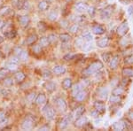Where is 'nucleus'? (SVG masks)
<instances>
[{
	"instance_id": "1",
	"label": "nucleus",
	"mask_w": 133,
	"mask_h": 131,
	"mask_svg": "<svg viewBox=\"0 0 133 131\" xmlns=\"http://www.w3.org/2000/svg\"><path fill=\"white\" fill-rule=\"evenodd\" d=\"M103 67V64L100 61H96L94 63L91 64L84 71H83V74L84 75H91L95 74L96 72L99 71Z\"/></svg>"
},
{
	"instance_id": "2",
	"label": "nucleus",
	"mask_w": 133,
	"mask_h": 131,
	"mask_svg": "<svg viewBox=\"0 0 133 131\" xmlns=\"http://www.w3.org/2000/svg\"><path fill=\"white\" fill-rule=\"evenodd\" d=\"M35 119L32 115H28L21 122V128L23 130H31L35 127Z\"/></svg>"
},
{
	"instance_id": "3",
	"label": "nucleus",
	"mask_w": 133,
	"mask_h": 131,
	"mask_svg": "<svg viewBox=\"0 0 133 131\" xmlns=\"http://www.w3.org/2000/svg\"><path fill=\"white\" fill-rule=\"evenodd\" d=\"M42 112L44 113V116L48 121H52L54 119L55 116V112L54 109L52 107H51L49 105H46L45 106H44V108L42 109Z\"/></svg>"
},
{
	"instance_id": "4",
	"label": "nucleus",
	"mask_w": 133,
	"mask_h": 131,
	"mask_svg": "<svg viewBox=\"0 0 133 131\" xmlns=\"http://www.w3.org/2000/svg\"><path fill=\"white\" fill-rule=\"evenodd\" d=\"M55 105H56L57 109L61 112V113H65V112L66 111L68 106H66V101L64 100L62 98H56V99H55Z\"/></svg>"
},
{
	"instance_id": "5",
	"label": "nucleus",
	"mask_w": 133,
	"mask_h": 131,
	"mask_svg": "<svg viewBox=\"0 0 133 131\" xmlns=\"http://www.w3.org/2000/svg\"><path fill=\"white\" fill-rule=\"evenodd\" d=\"M72 121V115H66V117H64L61 120V123H59V128L61 129H65L68 127V125L70 124V122Z\"/></svg>"
},
{
	"instance_id": "6",
	"label": "nucleus",
	"mask_w": 133,
	"mask_h": 131,
	"mask_svg": "<svg viewBox=\"0 0 133 131\" xmlns=\"http://www.w3.org/2000/svg\"><path fill=\"white\" fill-rule=\"evenodd\" d=\"M129 30V26H128V22L127 21H124L123 23H122L121 25L118 27L117 29V34L121 36H123L127 33V31Z\"/></svg>"
},
{
	"instance_id": "7",
	"label": "nucleus",
	"mask_w": 133,
	"mask_h": 131,
	"mask_svg": "<svg viewBox=\"0 0 133 131\" xmlns=\"http://www.w3.org/2000/svg\"><path fill=\"white\" fill-rule=\"evenodd\" d=\"M88 122V119L86 117H84V116H80V117H78L76 119V122H75V125L76 127H78V128H82L84 125H86Z\"/></svg>"
},
{
	"instance_id": "8",
	"label": "nucleus",
	"mask_w": 133,
	"mask_h": 131,
	"mask_svg": "<svg viewBox=\"0 0 133 131\" xmlns=\"http://www.w3.org/2000/svg\"><path fill=\"white\" fill-rule=\"evenodd\" d=\"M30 22V18L29 15H21L19 17V23L21 27H27Z\"/></svg>"
},
{
	"instance_id": "9",
	"label": "nucleus",
	"mask_w": 133,
	"mask_h": 131,
	"mask_svg": "<svg viewBox=\"0 0 133 131\" xmlns=\"http://www.w3.org/2000/svg\"><path fill=\"white\" fill-rule=\"evenodd\" d=\"M66 71V68L64 66H55L54 67L52 68V73L57 74V75L65 74Z\"/></svg>"
},
{
	"instance_id": "10",
	"label": "nucleus",
	"mask_w": 133,
	"mask_h": 131,
	"mask_svg": "<svg viewBox=\"0 0 133 131\" xmlns=\"http://www.w3.org/2000/svg\"><path fill=\"white\" fill-rule=\"evenodd\" d=\"M46 100H47L46 96L44 95V94L41 93V94H39V95L36 96V104L38 105V106H44V105H45Z\"/></svg>"
},
{
	"instance_id": "11",
	"label": "nucleus",
	"mask_w": 133,
	"mask_h": 131,
	"mask_svg": "<svg viewBox=\"0 0 133 131\" xmlns=\"http://www.w3.org/2000/svg\"><path fill=\"white\" fill-rule=\"evenodd\" d=\"M37 41V36L36 34H31L26 38L24 44H27V45H30V44H33L34 43H36Z\"/></svg>"
},
{
	"instance_id": "12",
	"label": "nucleus",
	"mask_w": 133,
	"mask_h": 131,
	"mask_svg": "<svg viewBox=\"0 0 133 131\" xmlns=\"http://www.w3.org/2000/svg\"><path fill=\"white\" fill-rule=\"evenodd\" d=\"M25 79H26V75L23 72H16L14 74V80L16 81V82L21 83L24 81Z\"/></svg>"
},
{
	"instance_id": "13",
	"label": "nucleus",
	"mask_w": 133,
	"mask_h": 131,
	"mask_svg": "<svg viewBox=\"0 0 133 131\" xmlns=\"http://www.w3.org/2000/svg\"><path fill=\"white\" fill-rule=\"evenodd\" d=\"M17 36V31L15 29H9V30H5L4 33V36L7 39H14Z\"/></svg>"
},
{
	"instance_id": "14",
	"label": "nucleus",
	"mask_w": 133,
	"mask_h": 131,
	"mask_svg": "<svg viewBox=\"0 0 133 131\" xmlns=\"http://www.w3.org/2000/svg\"><path fill=\"white\" fill-rule=\"evenodd\" d=\"M75 9H76V11H77V12H85V11H87L88 9V5H86V4L84 3H77L76 5H75Z\"/></svg>"
},
{
	"instance_id": "15",
	"label": "nucleus",
	"mask_w": 133,
	"mask_h": 131,
	"mask_svg": "<svg viewBox=\"0 0 133 131\" xmlns=\"http://www.w3.org/2000/svg\"><path fill=\"white\" fill-rule=\"evenodd\" d=\"M112 13V10H110V8H105L100 12V16L102 17V19H109Z\"/></svg>"
},
{
	"instance_id": "16",
	"label": "nucleus",
	"mask_w": 133,
	"mask_h": 131,
	"mask_svg": "<svg viewBox=\"0 0 133 131\" xmlns=\"http://www.w3.org/2000/svg\"><path fill=\"white\" fill-rule=\"evenodd\" d=\"M26 1L25 0H12V4L18 10H21L24 8Z\"/></svg>"
},
{
	"instance_id": "17",
	"label": "nucleus",
	"mask_w": 133,
	"mask_h": 131,
	"mask_svg": "<svg viewBox=\"0 0 133 131\" xmlns=\"http://www.w3.org/2000/svg\"><path fill=\"white\" fill-rule=\"evenodd\" d=\"M37 7H38V9H39V11H42V12L48 10V8H49L48 2L45 1V0H42V1H40L39 3H38Z\"/></svg>"
},
{
	"instance_id": "18",
	"label": "nucleus",
	"mask_w": 133,
	"mask_h": 131,
	"mask_svg": "<svg viewBox=\"0 0 133 131\" xmlns=\"http://www.w3.org/2000/svg\"><path fill=\"white\" fill-rule=\"evenodd\" d=\"M108 42H109V40L108 37H103L97 42V45L98 47H99V48H105L106 46H108Z\"/></svg>"
},
{
	"instance_id": "19",
	"label": "nucleus",
	"mask_w": 133,
	"mask_h": 131,
	"mask_svg": "<svg viewBox=\"0 0 133 131\" xmlns=\"http://www.w3.org/2000/svg\"><path fill=\"white\" fill-rule=\"evenodd\" d=\"M81 91H83V85L81 83H77V84L74 85L72 88V95L74 96H76L77 93H79Z\"/></svg>"
},
{
	"instance_id": "20",
	"label": "nucleus",
	"mask_w": 133,
	"mask_h": 131,
	"mask_svg": "<svg viewBox=\"0 0 133 131\" xmlns=\"http://www.w3.org/2000/svg\"><path fill=\"white\" fill-rule=\"evenodd\" d=\"M92 32H93L94 34H96V35H101V34H103L105 32V29L102 26L96 25L92 27Z\"/></svg>"
},
{
	"instance_id": "21",
	"label": "nucleus",
	"mask_w": 133,
	"mask_h": 131,
	"mask_svg": "<svg viewBox=\"0 0 133 131\" xmlns=\"http://www.w3.org/2000/svg\"><path fill=\"white\" fill-rule=\"evenodd\" d=\"M118 63H119V58H118V56H115V57H113L110 60V63H109L110 68H112V69H115L118 66Z\"/></svg>"
},
{
	"instance_id": "22",
	"label": "nucleus",
	"mask_w": 133,
	"mask_h": 131,
	"mask_svg": "<svg viewBox=\"0 0 133 131\" xmlns=\"http://www.w3.org/2000/svg\"><path fill=\"white\" fill-rule=\"evenodd\" d=\"M62 87L64 89H69L72 88V80L70 78H66L62 81Z\"/></svg>"
},
{
	"instance_id": "23",
	"label": "nucleus",
	"mask_w": 133,
	"mask_h": 131,
	"mask_svg": "<svg viewBox=\"0 0 133 131\" xmlns=\"http://www.w3.org/2000/svg\"><path fill=\"white\" fill-rule=\"evenodd\" d=\"M8 121V119L6 117V114L4 111H0V127L6 125Z\"/></svg>"
},
{
	"instance_id": "24",
	"label": "nucleus",
	"mask_w": 133,
	"mask_h": 131,
	"mask_svg": "<svg viewBox=\"0 0 133 131\" xmlns=\"http://www.w3.org/2000/svg\"><path fill=\"white\" fill-rule=\"evenodd\" d=\"M44 87L49 92H52L56 89V84L54 82H52V81H47L44 84Z\"/></svg>"
},
{
	"instance_id": "25",
	"label": "nucleus",
	"mask_w": 133,
	"mask_h": 131,
	"mask_svg": "<svg viewBox=\"0 0 133 131\" xmlns=\"http://www.w3.org/2000/svg\"><path fill=\"white\" fill-rule=\"evenodd\" d=\"M3 84L5 87H11V86L14 85V79L12 77H5L3 79Z\"/></svg>"
},
{
	"instance_id": "26",
	"label": "nucleus",
	"mask_w": 133,
	"mask_h": 131,
	"mask_svg": "<svg viewBox=\"0 0 133 131\" xmlns=\"http://www.w3.org/2000/svg\"><path fill=\"white\" fill-rule=\"evenodd\" d=\"M112 128H113V129H115V130H123L124 128H125V125H124L122 121H117L113 124Z\"/></svg>"
},
{
	"instance_id": "27",
	"label": "nucleus",
	"mask_w": 133,
	"mask_h": 131,
	"mask_svg": "<svg viewBox=\"0 0 133 131\" xmlns=\"http://www.w3.org/2000/svg\"><path fill=\"white\" fill-rule=\"evenodd\" d=\"M86 96H87V93H86V91H81L79 93H77L76 94V96H75L76 98V99L77 101H83L86 98Z\"/></svg>"
},
{
	"instance_id": "28",
	"label": "nucleus",
	"mask_w": 133,
	"mask_h": 131,
	"mask_svg": "<svg viewBox=\"0 0 133 131\" xmlns=\"http://www.w3.org/2000/svg\"><path fill=\"white\" fill-rule=\"evenodd\" d=\"M94 106H95L96 110H98L100 113L105 112V106L102 102H96L95 104H94Z\"/></svg>"
},
{
	"instance_id": "29",
	"label": "nucleus",
	"mask_w": 133,
	"mask_h": 131,
	"mask_svg": "<svg viewBox=\"0 0 133 131\" xmlns=\"http://www.w3.org/2000/svg\"><path fill=\"white\" fill-rule=\"evenodd\" d=\"M57 18H58V12H57L55 10L51 11V12H49V14H48V19H49L50 20H51V21H55V20H57Z\"/></svg>"
},
{
	"instance_id": "30",
	"label": "nucleus",
	"mask_w": 133,
	"mask_h": 131,
	"mask_svg": "<svg viewBox=\"0 0 133 131\" xmlns=\"http://www.w3.org/2000/svg\"><path fill=\"white\" fill-rule=\"evenodd\" d=\"M85 112V108L83 106H79L76 108V113H75V116H76V118L80 117V116H82L83 114V113Z\"/></svg>"
},
{
	"instance_id": "31",
	"label": "nucleus",
	"mask_w": 133,
	"mask_h": 131,
	"mask_svg": "<svg viewBox=\"0 0 133 131\" xmlns=\"http://www.w3.org/2000/svg\"><path fill=\"white\" fill-rule=\"evenodd\" d=\"M39 44L42 47H46L50 44V41H49L48 37H41L39 40Z\"/></svg>"
},
{
	"instance_id": "32",
	"label": "nucleus",
	"mask_w": 133,
	"mask_h": 131,
	"mask_svg": "<svg viewBox=\"0 0 133 131\" xmlns=\"http://www.w3.org/2000/svg\"><path fill=\"white\" fill-rule=\"evenodd\" d=\"M18 65L17 64H14V63H12V62H7L5 65V67L7 68L9 71H15L17 68H18Z\"/></svg>"
},
{
	"instance_id": "33",
	"label": "nucleus",
	"mask_w": 133,
	"mask_h": 131,
	"mask_svg": "<svg viewBox=\"0 0 133 131\" xmlns=\"http://www.w3.org/2000/svg\"><path fill=\"white\" fill-rule=\"evenodd\" d=\"M10 71L7 69V68L5 67H1L0 68V80H2V79H4L5 77L7 75L8 73H9Z\"/></svg>"
},
{
	"instance_id": "34",
	"label": "nucleus",
	"mask_w": 133,
	"mask_h": 131,
	"mask_svg": "<svg viewBox=\"0 0 133 131\" xmlns=\"http://www.w3.org/2000/svg\"><path fill=\"white\" fill-rule=\"evenodd\" d=\"M59 39H61L62 43H66L71 39V36L68 35V34L63 33V34H61V35H59Z\"/></svg>"
},
{
	"instance_id": "35",
	"label": "nucleus",
	"mask_w": 133,
	"mask_h": 131,
	"mask_svg": "<svg viewBox=\"0 0 133 131\" xmlns=\"http://www.w3.org/2000/svg\"><path fill=\"white\" fill-rule=\"evenodd\" d=\"M19 58H20L21 60L22 61H27L28 59H29V53H28V51H26L23 50L22 51H21V53L20 55L18 56Z\"/></svg>"
},
{
	"instance_id": "36",
	"label": "nucleus",
	"mask_w": 133,
	"mask_h": 131,
	"mask_svg": "<svg viewBox=\"0 0 133 131\" xmlns=\"http://www.w3.org/2000/svg\"><path fill=\"white\" fill-rule=\"evenodd\" d=\"M123 74L124 76H133V69L132 68H124L123 70Z\"/></svg>"
},
{
	"instance_id": "37",
	"label": "nucleus",
	"mask_w": 133,
	"mask_h": 131,
	"mask_svg": "<svg viewBox=\"0 0 133 131\" xmlns=\"http://www.w3.org/2000/svg\"><path fill=\"white\" fill-rule=\"evenodd\" d=\"M32 51L33 52H35L36 54H39V53L42 52V46L40 44H36L32 47Z\"/></svg>"
},
{
	"instance_id": "38",
	"label": "nucleus",
	"mask_w": 133,
	"mask_h": 131,
	"mask_svg": "<svg viewBox=\"0 0 133 131\" xmlns=\"http://www.w3.org/2000/svg\"><path fill=\"white\" fill-rule=\"evenodd\" d=\"M82 37H83V40H86L87 42H91V41L92 39H93V36H92L91 34V33H89V32L83 34Z\"/></svg>"
},
{
	"instance_id": "39",
	"label": "nucleus",
	"mask_w": 133,
	"mask_h": 131,
	"mask_svg": "<svg viewBox=\"0 0 133 131\" xmlns=\"http://www.w3.org/2000/svg\"><path fill=\"white\" fill-rule=\"evenodd\" d=\"M98 93H99V96L103 99H106L107 96H108V89H99V91H98Z\"/></svg>"
},
{
	"instance_id": "40",
	"label": "nucleus",
	"mask_w": 133,
	"mask_h": 131,
	"mask_svg": "<svg viewBox=\"0 0 133 131\" xmlns=\"http://www.w3.org/2000/svg\"><path fill=\"white\" fill-rule=\"evenodd\" d=\"M120 100H121L120 96H116V95H113V96H111V98H110V103H111V104H116V103L120 102Z\"/></svg>"
},
{
	"instance_id": "41",
	"label": "nucleus",
	"mask_w": 133,
	"mask_h": 131,
	"mask_svg": "<svg viewBox=\"0 0 133 131\" xmlns=\"http://www.w3.org/2000/svg\"><path fill=\"white\" fill-rule=\"evenodd\" d=\"M36 95L35 92L29 94V95L27 96V100L29 101V102H30V103L34 102V100H36Z\"/></svg>"
},
{
	"instance_id": "42",
	"label": "nucleus",
	"mask_w": 133,
	"mask_h": 131,
	"mask_svg": "<svg viewBox=\"0 0 133 131\" xmlns=\"http://www.w3.org/2000/svg\"><path fill=\"white\" fill-rule=\"evenodd\" d=\"M79 30V25L76 23V24H73L72 26H70L69 27V31L71 32V33H76Z\"/></svg>"
},
{
	"instance_id": "43",
	"label": "nucleus",
	"mask_w": 133,
	"mask_h": 131,
	"mask_svg": "<svg viewBox=\"0 0 133 131\" xmlns=\"http://www.w3.org/2000/svg\"><path fill=\"white\" fill-rule=\"evenodd\" d=\"M0 93H1V95H2V96H9L10 94H11V91H10L9 89H7V87H5V88H4V89H1Z\"/></svg>"
},
{
	"instance_id": "44",
	"label": "nucleus",
	"mask_w": 133,
	"mask_h": 131,
	"mask_svg": "<svg viewBox=\"0 0 133 131\" xmlns=\"http://www.w3.org/2000/svg\"><path fill=\"white\" fill-rule=\"evenodd\" d=\"M123 88H121V87H118L116 88L115 89H114V91H113V94L114 95H116V96H119V95H122V94L123 93Z\"/></svg>"
},
{
	"instance_id": "45",
	"label": "nucleus",
	"mask_w": 133,
	"mask_h": 131,
	"mask_svg": "<svg viewBox=\"0 0 133 131\" xmlns=\"http://www.w3.org/2000/svg\"><path fill=\"white\" fill-rule=\"evenodd\" d=\"M20 58L18 57L17 55H14V56H12V57H11V59H10V62H12V63H14V64H17L18 65L19 64V62H20Z\"/></svg>"
},
{
	"instance_id": "46",
	"label": "nucleus",
	"mask_w": 133,
	"mask_h": 131,
	"mask_svg": "<svg viewBox=\"0 0 133 131\" xmlns=\"http://www.w3.org/2000/svg\"><path fill=\"white\" fill-rule=\"evenodd\" d=\"M48 39L50 41V44H53V43H55L57 41V36L53 35V34H51V35L48 36Z\"/></svg>"
},
{
	"instance_id": "47",
	"label": "nucleus",
	"mask_w": 133,
	"mask_h": 131,
	"mask_svg": "<svg viewBox=\"0 0 133 131\" xmlns=\"http://www.w3.org/2000/svg\"><path fill=\"white\" fill-rule=\"evenodd\" d=\"M83 49L84 51H89L90 49H91V42H87L84 44H83Z\"/></svg>"
},
{
	"instance_id": "48",
	"label": "nucleus",
	"mask_w": 133,
	"mask_h": 131,
	"mask_svg": "<svg viewBox=\"0 0 133 131\" xmlns=\"http://www.w3.org/2000/svg\"><path fill=\"white\" fill-rule=\"evenodd\" d=\"M75 57H76V55L71 54V53H68L66 55L64 56V59H65V60H71Z\"/></svg>"
},
{
	"instance_id": "49",
	"label": "nucleus",
	"mask_w": 133,
	"mask_h": 131,
	"mask_svg": "<svg viewBox=\"0 0 133 131\" xmlns=\"http://www.w3.org/2000/svg\"><path fill=\"white\" fill-rule=\"evenodd\" d=\"M23 51L22 48H21V47H16V48H14V53H15V55L19 56L21 53V51Z\"/></svg>"
},
{
	"instance_id": "50",
	"label": "nucleus",
	"mask_w": 133,
	"mask_h": 131,
	"mask_svg": "<svg viewBox=\"0 0 133 131\" xmlns=\"http://www.w3.org/2000/svg\"><path fill=\"white\" fill-rule=\"evenodd\" d=\"M51 73L49 72V71H45V72L43 74V77H44V79H46V80H48V79L51 78Z\"/></svg>"
},
{
	"instance_id": "51",
	"label": "nucleus",
	"mask_w": 133,
	"mask_h": 131,
	"mask_svg": "<svg viewBox=\"0 0 133 131\" xmlns=\"http://www.w3.org/2000/svg\"><path fill=\"white\" fill-rule=\"evenodd\" d=\"M125 62L127 64H133V55L130 56V57H128V58H126Z\"/></svg>"
},
{
	"instance_id": "52",
	"label": "nucleus",
	"mask_w": 133,
	"mask_h": 131,
	"mask_svg": "<svg viewBox=\"0 0 133 131\" xmlns=\"http://www.w3.org/2000/svg\"><path fill=\"white\" fill-rule=\"evenodd\" d=\"M88 12H89V14L91 16H93L94 15V12H95V10H94V8L93 7H88Z\"/></svg>"
},
{
	"instance_id": "53",
	"label": "nucleus",
	"mask_w": 133,
	"mask_h": 131,
	"mask_svg": "<svg viewBox=\"0 0 133 131\" xmlns=\"http://www.w3.org/2000/svg\"><path fill=\"white\" fill-rule=\"evenodd\" d=\"M99 112H98V110H95V111H92L91 113V114L92 117H94V118H96V117H98V115H99Z\"/></svg>"
},
{
	"instance_id": "54",
	"label": "nucleus",
	"mask_w": 133,
	"mask_h": 131,
	"mask_svg": "<svg viewBox=\"0 0 133 131\" xmlns=\"http://www.w3.org/2000/svg\"><path fill=\"white\" fill-rule=\"evenodd\" d=\"M61 26L63 27H66L68 26V22L66 20H61Z\"/></svg>"
},
{
	"instance_id": "55",
	"label": "nucleus",
	"mask_w": 133,
	"mask_h": 131,
	"mask_svg": "<svg viewBox=\"0 0 133 131\" xmlns=\"http://www.w3.org/2000/svg\"><path fill=\"white\" fill-rule=\"evenodd\" d=\"M103 58H104V60H106V61H108V59H110V54L109 53H108V54H106V55H103Z\"/></svg>"
},
{
	"instance_id": "56",
	"label": "nucleus",
	"mask_w": 133,
	"mask_h": 131,
	"mask_svg": "<svg viewBox=\"0 0 133 131\" xmlns=\"http://www.w3.org/2000/svg\"><path fill=\"white\" fill-rule=\"evenodd\" d=\"M128 13L130 15H133V6H130L128 8Z\"/></svg>"
},
{
	"instance_id": "57",
	"label": "nucleus",
	"mask_w": 133,
	"mask_h": 131,
	"mask_svg": "<svg viewBox=\"0 0 133 131\" xmlns=\"http://www.w3.org/2000/svg\"><path fill=\"white\" fill-rule=\"evenodd\" d=\"M39 129H40V130H49V129H50V127L46 125V126L41 127V128H40Z\"/></svg>"
},
{
	"instance_id": "58",
	"label": "nucleus",
	"mask_w": 133,
	"mask_h": 131,
	"mask_svg": "<svg viewBox=\"0 0 133 131\" xmlns=\"http://www.w3.org/2000/svg\"><path fill=\"white\" fill-rule=\"evenodd\" d=\"M4 40H5L4 36H0V44H3V43H4Z\"/></svg>"
},
{
	"instance_id": "59",
	"label": "nucleus",
	"mask_w": 133,
	"mask_h": 131,
	"mask_svg": "<svg viewBox=\"0 0 133 131\" xmlns=\"http://www.w3.org/2000/svg\"><path fill=\"white\" fill-rule=\"evenodd\" d=\"M130 117L133 120V112H131V113H130Z\"/></svg>"
},
{
	"instance_id": "60",
	"label": "nucleus",
	"mask_w": 133,
	"mask_h": 131,
	"mask_svg": "<svg viewBox=\"0 0 133 131\" xmlns=\"http://www.w3.org/2000/svg\"><path fill=\"white\" fill-rule=\"evenodd\" d=\"M0 58H4V54L2 51H0Z\"/></svg>"
},
{
	"instance_id": "61",
	"label": "nucleus",
	"mask_w": 133,
	"mask_h": 131,
	"mask_svg": "<svg viewBox=\"0 0 133 131\" xmlns=\"http://www.w3.org/2000/svg\"><path fill=\"white\" fill-rule=\"evenodd\" d=\"M71 1V0H66V2H70Z\"/></svg>"
}]
</instances>
